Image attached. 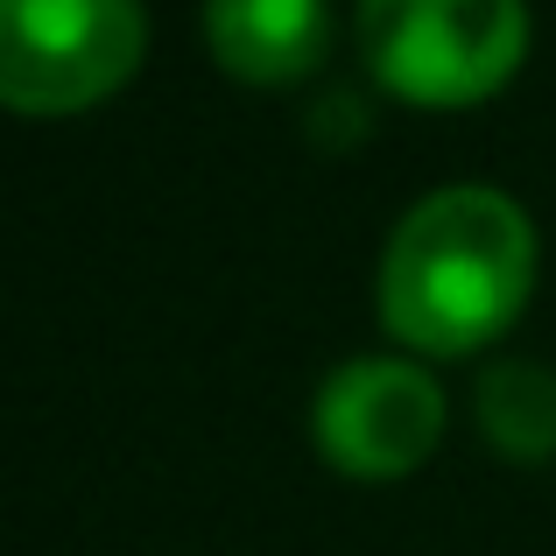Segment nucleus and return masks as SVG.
<instances>
[{"label":"nucleus","instance_id":"nucleus-1","mask_svg":"<svg viewBox=\"0 0 556 556\" xmlns=\"http://www.w3.org/2000/svg\"><path fill=\"white\" fill-rule=\"evenodd\" d=\"M535 289V218L493 184H444L380 247V325L422 353L501 339Z\"/></svg>","mask_w":556,"mask_h":556},{"label":"nucleus","instance_id":"nucleus-2","mask_svg":"<svg viewBox=\"0 0 556 556\" xmlns=\"http://www.w3.org/2000/svg\"><path fill=\"white\" fill-rule=\"evenodd\" d=\"M359 56L416 106H465L515 78L529 0H359Z\"/></svg>","mask_w":556,"mask_h":556},{"label":"nucleus","instance_id":"nucleus-3","mask_svg":"<svg viewBox=\"0 0 556 556\" xmlns=\"http://www.w3.org/2000/svg\"><path fill=\"white\" fill-rule=\"evenodd\" d=\"M141 50H149L141 0H0V106H99L135 78Z\"/></svg>","mask_w":556,"mask_h":556},{"label":"nucleus","instance_id":"nucleus-4","mask_svg":"<svg viewBox=\"0 0 556 556\" xmlns=\"http://www.w3.org/2000/svg\"><path fill=\"white\" fill-rule=\"evenodd\" d=\"M317 444L339 472L394 479L416 472L444 437V388L402 353H359L317 388Z\"/></svg>","mask_w":556,"mask_h":556},{"label":"nucleus","instance_id":"nucleus-5","mask_svg":"<svg viewBox=\"0 0 556 556\" xmlns=\"http://www.w3.org/2000/svg\"><path fill=\"white\" fill-rule=\"evenodd\" d=\"M212 56L247 85H289L325 64L331 0H204Z\"/></svg>","mask_w":556,"mask_h":556},{"label":"nucleus","instance_id":"nucleus-6","mask_svg":"<svg viewBox=\"0 0 556 556\" xmlns=\"http://www.w3.org/2000/svg\"><path fill=\"white\" fill-rule=\"evenodd\" d=\"M479 430L521 465L556 458V374L543 359H493L472 388Z\"/></svg>","mask_w":556,"mask_h":556}]
</instances>
